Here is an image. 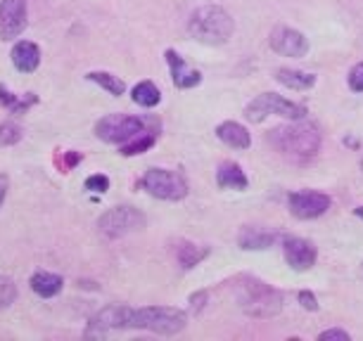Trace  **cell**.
I'll use <instances>...</instances> for the list:
<instances>
[{"label":"cell","instance_id":"6da1fadb","mask_svg":"<svg viewBox=\"0 0 363 341\" xmlns=\"http://www.w3.org/2000/svg\"><path fill=\"white\" fill-rule=\"evenodd\" d=\"M233 296L242 313L252 318H273L283 311V294L264 279L242 275L233 282Z\"/></svg>","mask_w":363,"mask_h":341},{"label":"cell","instance_id":"7a4b0ae2","mask_svg":"<svg viewBox=\"0 0 363 341\" xmlns=\"http://www.w3.org/2000/svg\"><path fill=\"white\" fill-rule=\"evenodd\" d=\"M271 145L278 149L280 154L290 156L294 161H304L318 154L320 149V131L318 126L309 124V121H294L290 126H280L271 131Z\"/></svg>","mask_w":363,"mask_h":341},{"label":"cell","instance_id":"3957f363","mask_svg":"<svg viewBox=\"0 0 363 341\" xmlns=\"http://www.w3.org/2000/svg\"><path fill=\"white\" fill-rule=\"evenodd\" d=\"M188 31L197 43L223 45L228 43L233 31H235V22H233L228 10L218 8V5H204L190 15Z\"/></svg>","mask_w":363,"mask_h":341},{"label":"cell","instance_id":"277c9868","mask_svg":"<svg viewBox=\"0 0 363 341\" xmlns=\"http://www.w3.org/2000/svg\"><path fill=\"white\" fill-rule=\"evenodd\" d=\"M188 316L174 306H145V308L128 311V330H147L155 334H178L186 330Z\"/></svg>","mask_w":363,"mask_h":341},{"label":"cell","instance_id":"5b68a950","mask_svg":"<svg viewBox=\"0 0 363 341\" xmlns=\"http://www.w3.org/2000/svg\"><path fill=\"white\" fill-rule=\"evenodd\" d=\"M271 114L283 117V119H290V121H299V119L306 117V109L301 105H297V102L280 98V95H276V93L257 95V98L245 107V117H247L250 121H255V124L264 121L266 117H271Z\"/></svg>","mask_w":363,"mask_h":341},{"label":"cell","instance_id":"8992f818","mask_svg":"<svg viewBox=\"0 0 363 341\" xmlns=\"http://www.w3.org/2000/svg\"><path fill=\"white\" fill-rule=\"evenodd\" d=\"M147 121L131 117V114H107L95 124V135L102 142H112V145H124L133 140L135 135L145 133Z\"/></svg>","mask_w":363,"mask_h":341},{"label":"cell","instance_id":"52a82bcc","mask_svg":"<svg viewBox=\"0 0 363 341\" xmlns=\"http://www.w3.org/2000/svg\"><path fill=\"white\" fill-rule=\"evenodd\" d=\"M145 214H143L140 209L135 207H114L109 209L107 214L100 216L98 221V230L102 237H107V240H119V237H124L128 233H135V230H140L143 225H145Z\"/></svg>","mask_w":363,"mask_h":341},{"label":"cell","instance_id":"ba28073f","mask_svg":"<svg viewBox=\"0 0 363 341\" xmlns=\"http://www.w3.org/2000/svg\"><path fill=\"white\" fill-rule=\"evenodd\" d=\"M143 187L157 200H167V202H181L188 195V183L181 173L167 168H147L143 175Z\"/></svg>","mask_w":363,"mask_h":341},{"label":"cell","instance_id":"9c48e42d","mask_svg":"<svg viewBox=\"0 0 363 341\" xmlns=\"http://www.w3.org/2000/svg\"><path fill=\"white\" fill-rule=\"evenodd\" d=\"M29 24L26 0H0V40L10 43L22 36Z\"/></svg>","mask_w":363,"mask_h":341},{"label":"cell","instance_id":"30bf717a","mask_svg":"<svg viewBox=\"0 0 363 341\" xmlns=\"http://www.w3.org/2000/svg\"><path fill=\"white\" fill-rule=\"evenodd\" d=\"M287 209L299 221H311V218L323 216L330 209V197L316 190H299L287 197Z\"/></svg>","mask_w":363,"mask_h":341},{"label":"cell","instance_id":"8fae6325","mask_svg":"<svg viewBox=\"0 0 363 341\" xmlns=\"http://www.w3.org/2000/svg\"><path fill=\"white\" fill-rule=\"evenodd\" d=\"M271 50L283 54V57H304L309 52V40H306L304 33L287 29V26H276L271 31Z\"/></svg>","mask_w":363,"mask_h":341},{"label":"cell","instance_id":"7c38bea8","mask_svg":"<svg viewBox=\"0 0 363 341\" xmlns=\"http://www.w3.org/2000/svg\"><path fill=\"white\" fill-rule=\"evenodd\" d=\"M283 254L285 261L292 270H309L318 258V251L313 242L304 240V237H283Z\"/></svg>","mask_w":363,"mask_h":341},{"label":"cell","instance_id":"4fadbf2b","mask_svg":"<svg viewBox=\"0 0 363 341\" xmlns=\"http://www.w3.org/2000/svg\"><path fill=\"white\" fill-rule=\"evenodd\" d=\"M128 306H105L91 320L93 330H128Z\"/></svg>","mask_w":363,"mask_h":341},{"label":"cell","instance_id":"5bb4252c","mask_svg":"<svg viewBox=\"0 0 363 341\" xmlns=\"http://www.w3.org/2000/svg\"><path fill=\"white\" fill-rule=\"evenodd\" d=\"M164 57H167V64L171 67V79H174L176 88H195L202 81V74L197 69H190L186 59L178 57L176 50H167Z\"/></svg>","mask_w":363,"mask_h":341},{"label":"cell","instance_id":"9a60e30c","mask_svg":"<svg viewBox=\"0 0 363 341\" xmlns=\"http://www.w3.org/2000/svg\"><path fill=\"white\" fill-rule=\"evenodd\" d=\"M12 64L22 74H33L40 67V47L31 40H19L10 52Z\"/></svg>","mask_w":363,"mask_h":341},{"label":"cell","instance_id":"2e32d148","mask_svg":"<svg viewBox=\"0 0 363 341\" xmlns=\"http://www.w3.org/2000/svg\"><path fill=\"white\" fill-rule=\"evenodd\" d=\"M216 138L233 149H247L252 145L250 131L238 121H223L221 126H216Z\"/></svg>","mask_w":363,"mask_h":341},{"label":"cell","instance_id":"e0dca14e","mask_svg":"<svg viewBox=\"0 0 363 341\" xmlns=\"http://www.w3.org/2000/svg\"><path fill=\"white\" fill-rule=\"evenodd\" d=\"M216 185L221 190H245L250 185V180L235 161H223L216 168Z\"/></svg>","mask_w":363,"mask_h":341},{"label":"cell","instance_id":"ac0fdd59","mask_svg":"<svg viewBox=\"0 0 363 341\" xmlns=\"http://www.w3.org/2000/svg\"><path fill=\"white\" fill-rule=\"evenodd\" d=\"M29 284L40 299H52V296H57L60 291H62L65 279H62V275H55V272L38 270V272H33V275H31Z\"/></svg>","mask_w":363,"mask_h":341},{"label":"cell","instance_id":"d6986e66","mask_svg":"<svg viewBox=\"0 0 363 341\" xmlns=\"http://www.w3.org/2000/svg\"><path fill=\"white\" fill-rule=\"evenodd\" d=\"M276 240H278L276 233H269V230H259V228H242V230H240V235H238L240 249H245V251L269 249Z\"/></svg>","mask_w":363,"mask_h":341},{"label":"cell","instance_id":"ffe728a7","mask_svg":"<svg viewBox=\"0 0 363 341\" xmlns=\"http://www.w3.org/2000/svg\"><path fill=\"white\" fill-rule=\"evenodd\" d=\"M36 102H38V98L33 93L15 95V93H10L3 83H0V105L8 109L10 114H17V117H19V114H26L33 105H36Z\"/></svg>","mask_w":363,"mask_h":341},{"label":"cell","instance_id":"44dd1931","mask_svg":"<svg viewBox=\"0 0 363 341\" xmlns=\"http://www.w3.org/2000/svg\"><path fill=\"white\" fill-rule=\"evenodd\" d=\"M276 81L280 86L290 88V91H309V88L316 86V76L313 74L297 71V69H278Z\"/></svg>","mask_w":363,"mask_h":341},{"label":"cell","instance_id":"7402d4cb","mask_svg":"<svg viewBox=\"0 0 363 341\" xmlns=\"http://www.w3.org/2000/svg\"><path fill=\"white\" fill-rule=\"evenodd\" d=\"M131 98H133L135 105L150 109V107H157L162 102V93H160V88L152 83V81H140V83L133 86Z\"/></svg>","mask_w":363,"mask_h":341},{"label":"cell","instance_id":"603a6c76","mask_svg":"<svg viewBox=\"0 0 363 341\" xmlns=\"http://www.w3.org/2000/svg\"><path fill=\"white\" fill-rule=\"evenodd\" d=\"M176 256H178V263H181L183 268H195L197 263L209 256V249L197 247V244H193V242H183V244H178Z\"/></svg>","mask_w":363,"mask_h":341},{"label":"cell","instance_id":"cb8c5ba5","mask_svg":"<svg viewBox=\"0 0 363 341\" xmlns=\"http://www.w3.org/2000/svg\"><path fill=\"white\" fill-rule=\"evenodd\" d=\"M86 79L93 81V83H98L102 91H107L109 95H114V98H119V95L126 93V83L119 76H114V74H107V71H88Z\"/></svg>","mask_w":363,"mask_h":341},{"label":"cell","instance_id":"d4e9b609","mask_svg":"<svg viewBox=\"0 0 363 341\" xmlns=\"http://www.w3.org/2000/svg\"><path fill=\"white\" fill-rule=\"evenodd\" d=\"M152 145H155V133L145 131V133L135 135L133 140L124 142V145H121V149H119V152L124 154V156H135V154H143V152H147V149L152 147Z\"/></svg>","mask_w":363,"mask_h":341},{"label":"cell","instance_id":"484cf974","mask_svg":"<svg viewBox=\"0 0 363 341\" xmlns=\"http://www.w3.org/2000/svg\"><path fill=\"white\" fill-rule=\"evenodd\" d=\"M22 126H17L15 121H3L0 124V147H10V145H17L22 140Z\"/></svg>","mask_w":363,"mask_h":341},{"label":"cell","instance_id":"4316f807","mask_svg":"<svg viewBox=\"0 0 363 341\" xmlns=\"http://www.w3.org/2000/svg\"><path fill=\"white\" fill-rule=\"evenodd\" d=\"M17 299V284L10 277L0 275V311L10 308Z\"/></svg>","mask_w":363,"mask_h":341},{"label":"cell","instance_id":"83f0119b","mask_svg":"<svg viewBox=\"0 0 363 341\" xmlns=\"http://www.w3.org/2000/svg\"><path fill=\"white\" fill-rule=\"evenodd\" d=\"M349 88L354 93H363V62L354 64L352 71H349Z\"/></svg>","mask_w":363,"mask_h":341},{"label":"cell","instance_id":"f1b7e54d","mask_svg":"<svg viewBox=\"0 0 363 341\" xmlns=\"http://www.w3.org/2000/svg\"><path fill=\"white\" fill-rule=\"evenodd\" d=\"M86 190H93V192H107L109 190V178L107 175H91V178L86 180Z\"/></svg>","mask_w":363,"mask_h":341},{"label":"cell","instance_id":"f546056e","mask_svg":"<svg viewBox=\"0 0 363 341\" xmlns=\"http://www.w3.org/2000/svg\"><path fill=\"white\" fill-rule=\"evenodd\" d=\"M297 301L304 306L306 311H318V301H316V296H313L311 291H299Z\"/></svg>","mask_w":363,"mask_h":341},{"label":"cell","instance_id":"4dcf8cb0","mask_svg":"<svg viewBox=\"0 0 363 341\" xmlns=\"http://www.w3.org/2000/svg\"><path fill=\"white\" fill-rule=\"evenodd\" d=\"M318 339L320 341H349L352 337H349L345 330H325Z\"/></svg>","mask_w":363,"mask_h":341},{"label":"cell","instance_id":"1f68e13d","mask_svg":"<svg viewBox=\"0 0 363 341\" xmlns=\"http://www.w3.org/2000/svg\"><path fill=\"white\" fill-rule=\"evenodd\" d=\"M79 161H81V154L79 152H65V159L57 161V163H60V168H62V173H67V170L77 166Z\"/></svg>","mask_w":363,"mask_h":341},{"label":"cell","instance_id":"d6a6232c","mask_svg":"<svg viewBox=\"0 0 363 341\" xmlns=\"http://www.w3.org/2000/svg\"><path fill=\"white\" fill-rule=\"evenodd\" d=\"M190 304H193L190 308H193V313L197 316V313L202 311V306L207 304V291H197V294H193V296H190Z\"/></svg>","mask_w":363,"mask_h":341},{"label":"cell","instance_id":"836d02e7","mask_svg":"<svg viewBox=\"0 0 363 341\" xmlns=\"http://www.w3.org/2000/svg\"><path fill=\"white\" fill-rule=\"evenodd\" d=\"M8 187H10L8 175L0 173V207H3V202H5V195H8Z\"/></svg>","mask_w":363,"mask_h":341},{"label":"cell","instance_id":"e575fe53","mask_svg":"<svg viewBox=\"0 0 363 341\" xmlns=\"http://www.w3.org/2000/svg\"><path fill=\"white\" fill-rule=\"evenodd\" d=\"M354 216H359L361 221H363V207H359V209H354Z\"/></svg>","mask_w":363,"mask_h":341},{"label":"cell","instance_id":"d590c367","mask_svg":"<svg viewBox=\"0 0 363 341\" xmlns=\"http://www.w3.org/2000/svg\"><path fill=\"white\" fill-rule=\"evenodd\" d=\"M361 170H363V159H361Z\"/></svg>","mask_w":363,"mask_h":341}]
</instances>
